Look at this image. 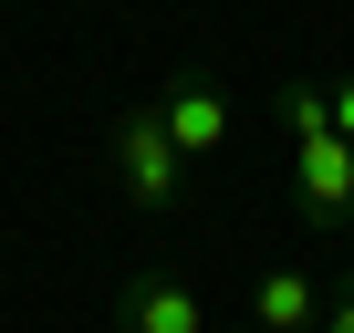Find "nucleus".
I'll return each instance as SVG.
<instances>
[{
	"label": "nucleus",
	"instance_id": "1",
	"mask_svg": "<svg viewBox=\"0 0 354 333\" xmlns=\"http://www.w3.org/2000/svg\"><path fill=\"white\" fill-rule=\"evenodd\" d=\"M115 178H125V198H136L146 219H167V209H177V188H188V156L167 146V125H156V104H136V115H115Z\"/></svg>",
	"mask_w": 354,
	"mask_h": 333
},
{
	"label": "nucleus",
	"instance_id": "2",
	"mask_svg": "<svg viewBox=\"0 0 354 333\" xmlns=\"http://www.w3.org/2000/svg\"><path fill=\"white\" fill-rule=\"evenodd\" d=\"M292 188H302V219L333 240V229H354V146L344 135H313V146H292Z\"/></svg>",
	"mask_w": 354,
	"mask_h": 333
},
{
	"label": "nucleus",
	"instance_id": "3",
	"mask_svg": "<svg viewBox=\"0 0 354 333\" xmlns=\"http://www.w3.org/2000/svg\"><path fill=\"white\" fill-rule=\"evenodd\" d=\"M156 125H167L177 156H219V146H230V94H219L209 73H177V84L156 94Z\"/></svg>",
	"mask_w": 354,
	"mask_h": 333
},
{
	"label": "nucleus",
	"instance_id": "4",
	"mask_svg": "<svg viewBox=\"0 0 354 333\" xmlns=\"http://www.w3.org/2000/svg\"><path fill=\"white\" fill-rule=\"evenodd\" d=\"M115 333H209V312H198V292L177 271H136L125 302H115Z\"/></svg>",
	"mask_w": 354,
	"mask_h": 333
},
{
	"label": "nucleus",
	"instance_id": "5",
	"mask_svg": "<svg viewBox=\"0 0 354 333\" xmlns=\"http://www.w3.org/2000/svg\"><path fill=\"white\" fill-rule=\"evenodd\" d=\"M250 323H261V333H313V323H323V292H313L302 271H261V281H250Z\"/></svg>",
	"mask_w": 354,
	"mask_h": 333
},
{
	"label": "nucleus",
	"instance_id": "6",
	"mask_svg": "<svg viewBox=\"0 0 354 333\" xmlns=\"http://www.w3.org/2000/svg\"><path fill=\"white\" fill-rule=\"evenodd\" d=\"M281 125H292V146L333 135V84H292V94H281Z\"/></svg>",
	"mask_w": 354,
	"mask_h": 333
},
{
	"label": "nucleus",
	"instance_id": "7",
	"mask_svg": "<svg viewBox=\"0 0 354 333\" xmlns=\"http://www.w3.org/2000/svg\"><path fill=\"white\" fill-rule=\"evenodd\" d=\"M313 333H354V271H344V292L323 302V323H313Z\"/></svg>",
	"mask_w": 354,
	"mask_h": 333
},
{
	"label": "nucleus",
	"instance_id": "8",
	"mask_svg": "<svg viewBox=\"0 0 354 333\" xmlns=\"http://www.w3.org/2000/svg\"><path fill=\"white\" fill-rule=\"evenodd\" d=\"M333 135H344V146H354V73H344V84H333Z\"/></svg>",
	"mask_w": 354,
	"mask_h": 333
}]
</instances>
